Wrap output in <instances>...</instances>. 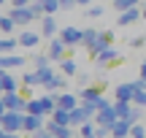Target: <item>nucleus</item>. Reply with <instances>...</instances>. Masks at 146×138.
Returning <instances> with one entry per match:
<instances>
[{"mask_svg":"<svg viewBox=\"0 0 146 138\" xmlns=\"http://www.w3.org/2000/svg\"><path fill=\"white\" fill-rule=\"evenodd\" d=\"M87 119V111L84 108H76V111H70V122H84Z\"/></svg>","mask_w":146,"mask_h":138,"instance_id":"26","label":"nucleus"},{"mask_svg":"<svg viewBox=\"0 0 146 138\" xmlns=\"http://www.w3.org/2000/svg\"><path fill=\"white\" fill-rule=\"evenodd\" d=\"M38 41H41V38H38L35 33H22V35H19L22 46H38Z\"/></svg>","mask_w":146,"mask_h":138,"instance_id":"14","label":"nucleus"},{"mask_svg":"<svg viewBox=\"0 0 146 138\" xmlns=\"http://www.w3.org/2000/svg\"><path fill=\"white\" fill-rule=\"evenodd\" d=\"M130 111H133V108L127 106V103H116V114H119L122 119H127V117H130Z\"/></svg>","mask_w":146,"mask_h":138,"instance_id":"25","label":"nucleus"},{"mask_svg":"<svg viewBox=\"0 0 146 138\" xmlns=\"http://www.w3.org/2000/svg\"><path fill=\"white\" fill-rule=\"evenodd\" d=\"M25 130L38 133V130H41V117H25Z\"/></svg>","mask_w":146,"mask_h":138,"instance_id":"16","label":"nucleus"},{"mask_svg":"<svg viewBox=\"0 0 146 138\" xmlns=\"http://www.w3.org/2000/svg\"><path fill=\"white\" fill-rule=\"evenodd\" d=\"M3 108H5V111H19V114H22V111L27 108V103L22 100L16 92H8V95L3 98Z\"/></svg>","mask_w":146,"mask_h":138,"instance_id":"2","label":"nucleus"},{"mask_svg":"<svg viewBox=\"0 0 146 138\" xmlns=\"http://www.w3.org/2000/svg\"><path fill=\"white\" fill-rule=\"evenodd\" d=\"M27 3H30V0H14V5H16V8H27Z\"/></svg>","mask_w":146,"mask_h":138,"instance_id":"35","label":"nucleus"},{"mask_svg":"<svg viewBox=\"0 0 146 138\" xmlns=\"http://www.w3.org/2000/svg\"><path fill=\"white\" fill-rule=\"evenodd\" d=\"M135 3H138V0H114V5L122 11V14H125V11H133V8H135Z\"/></svg>","mask_w":146,"mask_h":138,"instance_id":"19","label":"nucleus"},{"mask_svg":"<svg viewBox=\"0 0 146 138\" xmlns=\"http://www.w3.org/2000/svg\"><path fill=\"white\" fill-rule=\"evenodd\" d=\"M114 57H116V52H114V49H106L103 54H98V60H100V62H108V60H114Z\"/></svg>","mask_w":146,"mask_h":138,"instance_id":"28","label":"nucleus"},{"mask_svg":"<svg viewBox=\"0 0 146 138\" xmlns=\"http://www.w3.org/2000/svg\"><path fill=\"white\" fill-rule=\"evenodd\" d=\"M0 27H3L5 33H11V30H14V19H11V16H5V19H0Z\"/></svg>","mask_w":146,"mask_h":138,"instance_id":"29","label":"nucleus"},{"mask_svg":"<svg viewBox=\"0 0 146 138\" xmlns=\"http://www.w3.org/2000/svg\"><path fill=\"white\" fill-rule=\"evenodd\" d=\"M46 87H49V90H60V87H62V79H60V76H54V79L49 81Z\"/></svg>","mask_w":146,"mask_h":138,"instance_id":"31","label":"nucleus"},{"mask_svg":"<svg viewBox=\"0 0 146 138\" xmlns=\"http://www.w3.org/2000/svg\"><path fill=\"white\" fill-rule=\"evenodd\" d=\"M98 38H100V33H95V30H84V41H87L89 46H92V43L98 41Z\"/></svg>","mask_w":146,"mask_h":138,"instance_id":"27","label":"nucleus"},{"mask_svg":"<svg viewBox=\"0 0 146 138\" xmlns=\"http://www.w3.org/2000/svg\"><path fill=\"white\" fill-rule=\"evenodd\" d=\"M54 33H57V25H54V19L52 16H46V19H43V35H54Z\"/></svg>","mask_w":146,"mask_h":138,"instance_id":"21","label":"nucleus"},{"mask_svg":"<svg viewBox=\"0 0 146 138\" xmlns=\"http://www.w3.org/2000/svg\"><path fill=\"white\" fill-rule=\"evenodd\" d=\"M11 19L19 22V25H27V22L35 19V11H33V8H14V11H11Z\"/></svg>","mask_w":146,"mask_h":138,"instance_id":"5","label":"nucleus"},{"mask_svg":"<svg viewBox=\"0 0 146 138\" xmlns=\"http://www.w3.org/2000/svg\"><path fill=\"white\" fill-rule=\"evenodd\" d=\"M114 138H127V133H133V127H130V122L127 119H119V122H114Z\"/></svg>","mask_w":146,"mask_h":138,"instance_id":"8","label":"nucleus"},{"mask_svg":"<svg viewBox=\"0 0 146 138\" xmlns=\"http://www.w3.org/2000/svg\"><path fill=\"white\" fill-rule=\"evenodd\" d=\"M0 65L8 70V68H16V65H25V60H22V57H14V54H8V57H0Z\"/></svg>","mask_w":146,"mask_h":138,"instance_id":"13","label":"nucleus"},{"mask_svg":"<svg viewBox=\"0 0 146 138\" xmlns=\"http://www.w3.org/2000/svg\"><path fill=\"white\" fill-rule=\"evenodd\" d=\"M54 122L68 127V125H70V111H62V108H57V111H54Z\"/></svg>","mask_w":146,"mask_h":138,"instance_id":"18","label":"nucleus"},{"mask_svg":"<svg viewBox=\"0 0 146 138\" xmlns=\"http://www.w3.org/2000/svg\"><path fill=\"white\" fill-rule=\"evenodd\" d=\"M60 65H62V73L65 76H73V73H76V62H73V60H62Z\"/></svg>","mask_w":146,"mask_h":138,"instance_id":"23","label":"nucleus"},{"mask_svg":"<svg viewBox=\"0 0 146 138\" xmlns=\"http://www.w3.org/2000/svg\"><path fill=\"white\" fill-rule=\"evenodd\" d=\"M60 41H62L65 46H76V43H81V41H84V33H81V30H76V27H65V30L60 33Z\"/></svg>","mask_w":146,"mask_h":138,"instance_id":"3","label":"nucleus"},{"mask_svg":"<svg viewBox=\"0 0 146 138\" xmlns=\"http://www.w3.org/2000/svg\"><path fill=\"white\" fill-rule=\"evenodd\" d=\"M98 122H100V127H114V122H116V111H114V108H106V111H100V114H98Z\"/></svg>","mask_w":146,"mask_h":138,"instance_id":"7","label":"nucleus"},{"mask_svg":"<svg viewBox=\"0 0 146 138\" xmlns=\"http://www.w3.org/2000/svg\"><path fill=\"white\" fill-rule=\"evenodd\" d=\"M16 43H19V41H14V38H3V41H0V49H3V57H8V54L14 52V49H16Z\"/></svg>","mask_w":146,"mask_h":138,"instance_id":"17","label":"nucleus"},{"mask_svg":"<svg viewBox=\"0 0 146 138\" xmlns=\"http://www.w3.org/2000/svg\"><path fill=\"white\" fill-rule=\"evenodd\" d=\"M57 108H62V111H76V98H73V95L57 98Z\"/></svg>","mask_w":146,"mask_h":138,"instance_id":"9","label":"nucleus"},{"mask_svg":"<svg viewBox=\"0 0 146 138\" xmlns=\"http://www.w3.org/2000/svg\"><path fill=\"white\" fill-rule=\"evenodd\" d=\"M0 84H3V92H5V95H8V92H16V81L11 79L8 73H3V76H0Z\"/></svg>","mask_w":146,"mask_h":138,"instance_id":"15","label":"nucleus"},{"mask_svg":"<svg viewBox=\"0 0 146 138\" xmlns=\"http://www.w3.org/2000/svg\"><path fill=\"white\" fill-rule=\"evenodd\" d=\"M138 16H141V11H138V8H133V11H125V14L119 16V25H125V27H127V25H133V22H135Z\"/></svg>","mask_w":146,"mask_h":138,"instance_id":"12","label":"nucleus"},{"mask_svg":"<svg viewBox=\"0 0 146 138\" xmlns=\"http://www.w3.org/2000/svg\"><path fill=\"white\" fill-rule=\"evenodd\" d=\"M78 98H81L84 103H100L103 100V92H100L98 87H84V90L78 92Z\"/></svg>","mask_w":146,"mask_h":138,"instance_id":"4","label":"nucleus"},{"mask_svg":"<svg viewBox=\"0 0 146 138\" xmlns=\"http://www.w3.org/2000/svg\"><path fill=\"white\" fill-rule=\"evenodd\" d=\"M62 46H65L62 41H52V46H49V57H54V60L62 57Z\"/></svg>","mask_w":146,"mask_h":138,"instance_id":"20","label":"nucleus"},{"mask_svg":"<svg viewBox=\"0 0 146 138\" xmlns=\"http://www.w3.org/2000/svg\"><path fill=\"white\" fill-rule=\"evenodd\" d=\"M22 127H25V114H19V111L3 114V130L5 133H14V130H22Z\"/></svg>","mask_w":146,"mask_h":138,"instance_id":"1","label":"nucleus"},{"mask_svg":"<svg viewBox=\"0 0 146 138\" xmlns=\"http://www.w3.org/2000/svg\"><path fill=\"white\" fill-rule=\"evenodd\" d=\"M38 81H41V79H38V73H27V76H25V84H30V87L38 84Z\"/></svg>","mask_w":146,"mask_h":138,"instance_id":"32","label":"nucleus"},{"mask_svg":"<svg viewBox=\"0 0 146 138\" xmlns=\"http://www.w3.org/2000/svg\"><path fill=\"white\" fill-rule=\"evenodd\" d=\"M141 81H146V62H143V68H141Z\"/></svg>","mask_w":146,"mask_h":138,"instance_id":"37","label":"nucleus"},{"mask_svg":"<svg viewBox=\"0 0 146 138\" xmlns=\"http://www.w3.org/2000/svg\"><path fill=\"white\" fill-rule=\"evenodd\" d=\"M38 3L43 5V11H46V14H52V11L62 8V5H60V0H38Z\"/></svg>","mask_w":146,"mask_h":138,"instance_id":"22","label":"nucleus"},{"mask_svg":"<svg viewBox=\"0 0 146 138\" xmlns=\"http://www.w3.org/2000/svg\"><path fill=\"white\" fill-rule=\"evenodd\" d=\"M143 16H146V8H143Z\"/></svg>","mask_w":146,"mask_h":138,"instance_id":"40","label":"nucleus"},{"mask_svg":"<svg viewBox=\"0 0 146 138\" xmlns=\"http://www.w3.org/2000/svg\"><path fill=\"white\" fill-rule=\"evenodd\" d=\"M133 98H135V84H122L116 90V100L119 103H130Z\"/></svg>","mask_w":146,"mask_h":138,"instance_id":"6","label":"nucleus"},{"mask_svg":"<svg viewBox=\"0 0 146 138\" xmlns=\"http://www.w3.org/2000/svg\"><path fill=\"white\" fill-rule=\"evenodd\" d=\"M27 111H30V117H43V114H46L43 100H30V103H27Z\"/></svg>","mask_w":146,"mask_h":138,"instance_id":"11","label":"nucleus"},{"mask_svg":"<svg viewBox=\"0 0 146 138\" xmlns=\"http://www.w3.org/2000/svg\"><path fill=\"white\" fill-rule=\"evenodd\" d=\"M76 3H84V5H87V3H89V0H76Z\"/></svg>","mask_w":146,"mask_h":138,"instance_id":"39","label":"nucleus"},{"mask_svg":"<svg viewBox=\"0 0 146 138\" xmlns=\"http://www.w3.org/2000/svg\"><path fill=\"white\" fill-rule=\"evenodd\" d=\"M130 43H133V46H143V43H146V38H143V35H138V38H133Z\"/></svg>","mask_w":146,"mask_h":138,"instance_id":"33","label":"nucleus"},{"mask_svg":"<svg viewBox=\"0 0 146 138\" xmlns=\"http://www.w3.org/2000/svg\"><path fill=\"white\" fill-rule=\"evenodd\" d=\"M73 3H76V0H60V5H62V8H70Z\"/></svg>","mask_w":146,"mask_h":138,"instance_id":"36","label":"nucleus"},{"mask_svg":"<svg viewBox=\"0 0 146 138\" xmlns=\"http://www.w3.org/2000/svg\"><path fill=\"white\" fill-rule=\"evenodd\" d=\"M49 133H52L54 138H70V130L65 127V125H57V122L49 125Z\"/></svg>","mask_w":146,"mask_h":138,"instance_id":"10","label":"nucleus"},{"mask_svg":"<svg viewBox=\"0 0 146 138\" xmlns=\"http://www.w3.org/2000/svg\"><path fill=\"white\" fill-rule=\"evenodd\" d=\"M133 138H146V127H141V125H133Z\"/></svg>","mask_w":146,"mask_h":138,"instance_id":"30","label":"nucleus"},{"mask_svg":"<svg viewBox=\"0 0 146 138\" xmlns=\"http://www.w3.org/2000/svg\"><path fill=\"white\" fill-rule=\"evenodd\" d=\"M3 138H14V135H11V133H3Z\"/></svg>","mask_w":146,"mask_h":138,"instance_id":"38","label":"nucleus"},{"mask_svg":"<svg viewBox=\"0 0 146 138\" xmlns=\"http://www.w3.org/2000/svg\"><path fill=\"white\" fill-rule=\"evenodd\" d=\"M81 138H98V133H95L92 125H87V122L81 125Z\"/></svg>","mask_w":146,"mask_h":138,"instance_id":"24","label":"nucleus"},{"mask_svg":"<svg viewBox=\"0 0 146 138\" xmlns=\"http://www.w3.org/2000/svg\"><path fill=\"white\" fill-rule=\"evenodd\" d=\"M103 14V8H100V5H95V8H89V16H100Z\"/></svg>","mask_w":146,"mask_h":138,"instance_id":"34","label":"nucleus"}]
</instances>
